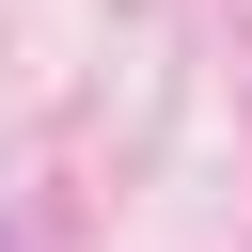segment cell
Here are the masks:
<instances>
[{
    "instance_id": "obj_1",
    "label": "cell",
    "mask_w": 252,
    "mask_h": 252,
    "mask_svg": "<svg viewBox=\"0 0 252 252\" xmlns=\"http://www.w3.org/2000/svg\"><path fill=\"white\" fill-rule=\"evenodd\" d=\"M0 252H16V236H0Z\"/></svg>"
}]
</instances>
